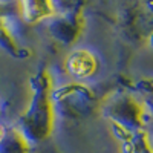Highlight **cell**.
I'll return each instance as SVG.
<instances>
[{
	"label": "cell",
	"instance_id": "1",
	"mask_svg": "<svg viewBox=\"0 0 153 153\" xmlns=\"http://www.w3.org/2000/svg\"><path fill=\"white\" fill-rule=\"evenodd\" d=\"M69 69L78 76H89L95 69L94 57L87 52H76L69 60Z\"/></svg>",
	"mask_w": 153,
	"mask_h": 153
},
{
	"label": "cell",
	"instance_id": "2",
	"mask_svg": "<svg viewBox=\"0 0 153 153\" xmlns=\"http://www.w3.org/2000/svg\"><path fill=\"white\" fill-rule=\"evenodd\" d=\"M0 138H2V130H0Z\"/></svg>",
	"mask_w": 153,
	"mask_h": 153
}]
</instances>
